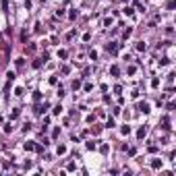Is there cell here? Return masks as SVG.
Masks as SVG:
<instances>
[{
	"mask_svg": "<svg viewBox=\"0 0 176 176\" xmlns=\"http://www.w3.org/2000/svg\"><path fill=\"white\" fill-rule=\"evenodd\" d=\"M60 112H62V106L58 104V106H54V110H52V114H60Z\"/></svg>",
	"mask_w": 176,
	"mask_h": 176,
	"instance_id": "ac0fdd59",
	"label": "cell"
},
{
	"mask_svg": "<svg viewBox=\"0 0 176 176\" xmlns=\"http://www.w3.org/2000/svg\"><path fill=\"white\" fill-rule=\"evenodd\" d=\"M89 58H91V60H98V52L91 50V52H89Z\"/></svg>",
	"mask_w": 176,
	"mask_h": 176,
	"instance_id": "7402d4cb",
	"label": "cell"
},
{
	"mask_svg": "<svg viewBox=\"0 0 176 176\" xmlns=\"http://www.w3.org/2000/svg\"><path fill=\"white\" fill-rule=\"evenodd\" d=\"M157 85H159V79L155 77V79H153V81H151V87H157Z\"/></svg>",
	"mask_w": 176,
	"mask_h": 176,
	"instance_id": "4dcf8cb0",
	"label": "cell"
},
{
	"mask_svg": "<svg viewBox=\"0 0 176 176\" xmlns=\"http://www.w3.org/2000/svg\"><path fill=\"white\" fill-rule=\"evenodd\" d=\"M15 95H19V98H21V95H23V87H17V89H15Z\"/></svg>",
	"mask_w": 176,
	"mask_h": 176,
	"instance_id": "83f0119b",
	"label": "cell"
},
{
	"mask_svg": "<svg viewBox=\"0 0 176 176\" xmlns=\"http://www.w3.org/2000/svg\"><path fill=\"white\" fill-rule=\"evenodd\" d=\"M6 77H8V81H15V77H17V75H15L12 71H8V75H6Z\"/></svg>",
	"mask_w": 176,
	"mask_h": 176,
	"instance_id": "484cf974",
	"label": "cell"
},
{
	"mask_svg": "<svg viewBox=\"0 0 176 176\" xmlns=\"http://www.w3.org/2000/svg\"><path fill=\"white\" fill-rule=\"evenodd\" d=\"M106 126H108V129H112V126H116V122H114V118H108V122H106Z\"/></svg>",
	"mask_w": 176,
	"mask_h": 176,
	"instance_id": "2e32d148",
	"label": "cell"
},
{
	"mask_svg": "<svg viewBox=\"0 0 176 176\" xmlns=\"http://www.w3.org/2000/svg\"><path fill=\"white\" fill-rule=\"evenodd\" d=\"M162 66H166V64H170V58H162V62H159Z\"/></svg>",
	"mask_w": 176,
	"mask_h": 176,
	"instance_id": "f1b7e54d",
	"label": "cell"
},
{
	"mask_svg": "<svg viewBox=\"0 0 176 176\" xmlns=\"http://www.w3.org/2000/svg\"><path fill=\"white\" fill-rule=\"evenodd\" d=\"M157 149H159V147H157V145H149V151H151V153H155V151H157Z\"/></svg>",
	"mask_w": 176,
	"mask_h": 176,
	"instance_id": "836d02e7",
	"label": "cell"
},
{
	"mask_svg": "<svg viewBox=\"0 0 176 176\" xmlns=\"http://www.w3.org/2000/svg\"><path fill=\"white\" fill-rule=\"evenodd\" d=\"M133 12H135L133 6H126V8H124V15H133Z\"/></svg>",
	"mask_w": 176,
	"mask_h": 176,
	"instance_id": "44dd1931",
	"label": "cell"
},
{
	"mask_svg": "<svg viewBox=\"0 0 176 176\" xmlns=\"http://www.w3.org/2000/svg\"><path fill=\"white\" fill-rule=\"evenodd\" d=\"M135 48H137V50L141 52V50H145V48H147V46H145V42H137V46H135Z\"/></svg>",
	"mask_w": 176,
	"mask_h": 176,
	"instance_id": "30bf717a",
	"label": "cell"
},
{
	"mask_svg": "<svg viewBox=\"0 0 176 176\" xmlns=\"http://www.w3.org/2000/svg\"><path fill=\"white\" fill-rule=\"evenodd\" d=\"M56 153H58V155H64V153H66V147H64V145H58Z\"/></svg>",
	"mask_w": 176,
	"mask_h": 176,
	"instance_id": "ba28073f",
	"label": "cell"
},
{
	"mask_svg": "<svg viewBox=\"0 0 176 176\" xmlns=\"http://www.w3.org/2000/svg\"><path fill=\"white\" fill-rule=\"evenodd\" d=\"M33 102H42V93L39 91H33Z\"/></svg>",
	"mask_w": 176,
	"mask_h": 176,
	"instance_id": "4fadbf2b",
	"label": "cell"
},
{
	"mask_svg": "<svg viewBox=\"0 0 176 176\" xmlns=\"http://www.w3.org/2000/svg\"><path fill=\"white\" fill-rule=\"evenodd\" d=\"M58 58L64 60V58H66V50H60V52H58Z\"/></svg>",
	"mask_w": 176,
	"mask_h": 176,
	"instance_id": "d4e9b609",
	"label": "cell"
},
{
	"mask_svg": "<svg viewBox=\"0 0 176 176\" xmlns=\"http://www.w3.org/2000/svg\"><path fill=\"white\" fill-rule=\"evenodd\" d=\"M131 33H133V29L129 27V29H124V33H122V37H124V39H126V37H131Z\"/></svg>",
	"mask_w": 176,
	"mask_h": 176,
	"instance_id": "5bb4252c",
	"label": "cell"
},
{
	"mask_svg": "<svg viewBox=\"0 0 176 176\" xmlns=\"http://www.w3.org/2000/svg\"><path fill=\"white\" fill-rule=\"evenodd\" d=\"M118 50V44L116 42H110V44H106V52H110V54H114Z\"/></svg>",
	"mask_w": 176,
	"mask_h": 176,
	"instance_id": "6da1fadb",
	"label": "cell"
},
{
	"mask_svg": "<svg viewBox=\"0 0 176 176\" xmlns=\"http://www.w3.org/2000/svg\"><path fill=\"white\" fill-rule=\"evenodd\" d=\"M50 85H58V77H50Z\"/></svg>",
	"mask_w": 176,
	"mask_h": 176,
	"instance_id": "4316f807",
	"label": "cell"
},
{
	"mask_svg": "<svg viewBox=\"0 0 176 176\" xmlns=\"http://www.w3.org/2000/svg\"><path fill=\"white\" fill-rule=\"evenodd\" d=\"M151 168H162V159H153V162H151Z\"/></svg>",
	"mask_w": 176,
	"mask_h": 176,
	"instance_id": "8992f818",
	"label": "cell"
},
{
	"mask_svg": "<svg viewBox=\"0 0 176 176\" xmlns=\"http://www.w3.org/2000/svg\"><path fill=\"white\" fill-rule=\"evenodd\" d=\"M110 25H112V19L106 17V19H104V27H110Z\"/></svg>",
	"mask_w": 176,
	"mask_h": 176,
	"instance_id": "603a6c76",
	"label": "cell"
},
{
	"mask_svg": "<svg viewBox=\"0 0 176 176\" xmlns=\"http://www.w3.org/2000/svg\"><path fill=\"white\" fill-rule=\"evenodd\" d=\"M79 87H81V79H77V81H73V89H75V91H77V89H79Z\"/></svg>",
	"mask_w": 176,
	"mask_h": 176,
	"instance_id": "9a60e30c",
	"label": "cell"
},
{
	"mask_svg": "<svg viewBox=\"0 0 176 176\" xmlns=\"http://www.w3.org/2000/svg\"><path fill=\"white\" fill-rule=\"evenodd\" d=\"M39 2H46V0H39Z\"/></svg>",
	"mask_w": 176,
	"mask_h": 176,
	"instance_id": "e575fe53",
	"label": "cell"
},
{
	"mask_svg": "<svg viewBox=\"0 0 176 176\" xmlns=\"http://www.w3.org/2000/svg\"><path fill=\"white\" fill-rule=\"evenodd\" d=\"M120 133H122V135H129V133H131V126H129V124H124L122 129H120Z\"/></svg>",
	"mask_w": 176,
	"mask_h": 176,
	"instance_id": "9c48e42d",
	"label": "cell"
},
{
	"mask_svg": "<svg viewBox=\"0 0 176 176\" xmlns=\"http://www.w3.org/2000/svg\"><path fill=\"white\" fill-rule=\"evenodd\" d=\"M145 135H147V126H141L137 131V139H145Z\"/></svg>",
	"mask_w": 176,
	"mask_h": 176,
	"instance_id": "3957f363",
	"label": "cell"
},
{
	"mask_svg": "<svg viewBox=\"0 0 176 176\" xmlns=\"http://www.w3.org/2000/svg\"><path fill=\"white\" fill-rule=\"evenodd\" d=\"M110 73H112V75H114V77H118V73H120V71H118V66L114 64V66H110Z\"/></svg>",
	"mask_w": 176,
	"mask_h": 176,
	"instance_id": "7c38bea8",
	"label": "cell"
},
{
	"mask_svg": "<svg viewBox=\"0 0 176 176\" xmlns=\"http://www.w3.org/2000/svg\"><path fill=\"white\" fill-rule=\"evenodd\" d=\"M87 149H95V143L93 141H87Z\"/></svg>",
	"mask_w": 176,
	"mask_h": 176,
	"instance_id": "f546056e",
	"label": "cell"
},
{
	"mask_svg": "<svg viewBox=\"0 0 176 176\" xmlns=\"http://www.w3.org/2000/svg\"><path fill=\"white\" fill-rule=\"evenodd\" d=\"M19 114H21L19 110H12V114H10V120H15V118H19Z\"/></svg>",
	"mask_w": 176,
	"mask_h": 176,
	"instance_id": "ffe728a7",
	"label": "cell"
},
{
	"mask_svg": "<svg viewBox=\"0 0 176 176\" xmlns=\"http://www.w3.org/2000/svg\"><path fill=\"white\" fill-rule=\"evenodd\" d=\"M15 64H17V69H23V64H25V58H17V60H15Z\"/></svg>",
	"mask_w": 176,
	"mask_h": 176,
	"instance_id": "52a82bcc",
	"label": "cell"
},
{
	"mask_svg": "<svg viewBox=\"0 0 176 176\" xmlns=\"http://www.w3.org/2000/svg\"><path fill=\"white\" fill-rule=\"evenodd\" d=\"M27 37H29V33H27V31H23V33H21V39H23V42H27Z\"/></svg>",
	"mask_w": 176,
	"mask_h": 176,
	"instance_id": "d6a6232c",
	"label": "cell"
},
{
	"mask_svg": "<svg viewBox=\"0 0 176 176\" xmlns=\"http://www.w3.org/2000/svg\"><path fill=\"white\" fill-rule=\"evenodd\" d=\"M4 133H12V124H10V122L4 124Z\"/></svg>",
	"mask_w": 176,
	"mask_h": 176,
	"instance_id": "d6986e66",
	"label": "cell"
},
{
	"mask_svg": "<svg viewBox=\"0 0 176 176\" xmlns=\"http://www.w3.org/2000/svg\"><path fill=\"white\" fill-rule=\"evenodd\" d=\"M137 108H139V110L143 112V114H149V112H151V110H149V104H147V102H141V104H139Z\"/></svg>",
	"mask_w": 176,
	"mask_h": 176,
	"instance_id": "7a4b0ae2",
	"label": "cell"
},
{
	"mask_svg": "<svg viewBox=\"0 0 176 176\" xmlns=\"http://www.w3.org/2000/svg\"><path fill=\"white\" fill-rule=\"evenodd\" d=\"M23 149H25V151H33V149H35V143H33V141H27L25 145H23Z\"/></svg>",
	"mask_w": 176,
	"mask_h": 176,
	"instance_id": "277c9868",
	"label": "cell"
},
{
	"mask_svg": "<svg viewBox=\"0 0 176 176\" xmlns=\"http://www.w3.org/2000/svg\"><path fill=\"white\" fill-rule=\"evenodd\" d=\"M64 95H66V91L62 89V87H58V98H64Z\"/></svg>",
	"mask_w": 176,
	"mask_h": 176,
	"instance_id": "cb8c5ba5",
	"label": "cell"
},
{
	"mask_svg": "<svg viewBox=\"0 0 176 176\" xmlns=\"http://www.w3.org/2000/svg\"><path fill=\"white\" fill-rule=\"evenodd\" d=\"M2 10H8V0H2Z\"/></svg>",
	"mask_w": 176,
	"mask_h": 176,
	"instance_id": "1f68e13d",
	"label": "cell"
},
{
	"mask_svg": "<svg viewBox=\"0 0 176 176\" xmlns=\"http://www.w3.org/2000/svg\"><path fill=\"white\" fill-rule=\"evenodd\" d=\"M162 129H164V131H170V129H172V126H170V120H168L166 116L162 118Z\"/></svg>",
	"mask_w": 176,
	"mask_h": 176,
	"instance_id": "5b68a950",
	"label": "cell"
},
{
	"mask_svg": "<svg viewBox=\"0 0 176 176\" xmlns=\"http://www.w3.org/2000/svg\"><path fill=\"white\" fill-rule=\"evenodd\" d=\"M77 15H79V12H77V10L73 8V10L69 12V19H71V21H75V19H77Z\"/></svg>",
	"mask_w": 176,
	"mask_h": 176,
	"instance_id": "8fae6325",
	"label": "cell"
},
{
	"mask_svg": "<svg viewBox=\"0 0 176 176\" xmlns=\"http://www.w3.org/2000/svg\"><path fill=\"white\" fill-rule=\"evenodd\" d=\"M124 2H129V0H124Z\"/></svg>",
	"mask_w": 176,
	"mask_h": 176,
	"instance_id": "d590c367",
	"label": "cell"
},
{
	"mask_svg": "<svg viewBox=\"0 0 176 176\" xmlns=\"http://www.w3.org/2000/svg\"><path fill=\"white\" fill-rule=\"evenodd\" d=\"M31 66H33V69H39V66H42V58H37V60H33V64H31Z\"/></svg>",
	"mask_w": 176,
	"mask_h": 176,
	"instance_id": "e0dca14e",
	"label": "cell"
}]
</instances>
